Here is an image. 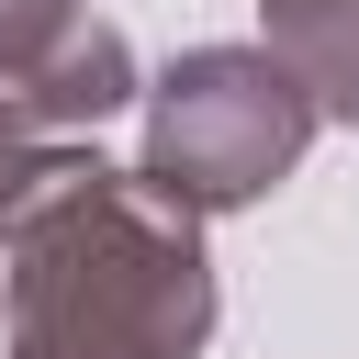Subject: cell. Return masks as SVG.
<instances>
[{"label": "cell", "mask_w": 359, "mask_h": 359, "mask_svg": "<svg viewBox=\"0 0 359 359\" xmlns=\"http://www.w3.org/2000/svg\"><path fill=\"white\" fill-rule=\"evenodd\" d=\"M0 359H202L213 258L146 168L45 146L0 191Z\"/></svg>", "instance_id": "obj_1"}, {"label": "cell", "mask_w": 359, "mask_h": 359, "mask_svg": "<svg viewBox=\"0 0 359 359\" xmlns=\"http://www.w3.org/2000/svg\"><path fill=\"white\" fill-rule=\"evenodd\" d=\"M146 101V180L180 202V213H247L269 202L303 146H314V101L303 79L269 56V45H191Z\"/></svg>", "instance_id": "obj_2"}, {"label": "cell", "mask_w": 359, "mask_h": 359, "mask_svg": "<svg viewBox=\"0 0 359 359\" xmlns=\"http://www.w3.org/2000/svg\"><path fill=\"white\" fill-rule=\"evenodd\" d=\"M146 79H135V45L101 22V11H56V22H22L0 34V123L22 146H67L90 135L101 112H123Z\"/></svg>", "instance_id": "obj_3"}, {"label": "cell", "mask_w": 359, "mask_h": 359, "mask_svg": "<svg viewBox=\"0 0 359 359\" xmlns=\"http://www.w3.org/2000/svg\"><path fill=\"white\" fill-rule=\"evenodd\" d=\"M269 56L303 79L314 123H359V0H258Z\"/></svg>", "instance_id": "obj_4"}, {"label": "cell", "mask_w": 359, "mask_h": 359, "mask_svg": "<svg viewBox=\"0 0 359 359\" xmlns=\"http://www.w3.org/2000/svg\"><path fill=\"white\" fill-rule=\"evenodd\" d=\"M56 11H79V0H0V34H22V22H56Z\"/></svg>", "instance_id": "obj_5"}]
</instances>
